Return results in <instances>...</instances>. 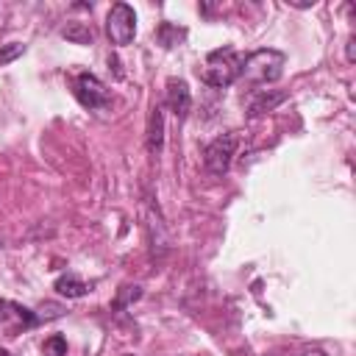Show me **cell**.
Returning a JSON list of instances; mask_svg holds the SVG:
<instances>
[{"label":"cell","mask_w":356,"mask_h":356,"mask_svg":"<svg viewBox=\"0 0 356 356\" xmlns=\"http://www.w3.org/2000/svg\"><path fill=\"white\" fill-rule=\"evenodd\" d=\"M242 64H245L242 53H236L234 47H217L203 58V67H197V75L206 86L225 89L242 78Z\"/></svg>","instance_id":"1"},{"label":"cell","mask_w":356,"mask_h":356,"mask_svg":"<svg viewBox=\"0 0 356 356\" xmlns=\"http://www.w3.org/2000/svg\"><path fill=\"white\" fill-rule=\"evenodd\" d=\"M284 64H286V56L281 50L261 47V50H253L245 56L242 78L250 83H275L284 75Z\"/></svg>","instance_id":"2"},{"label":"cell","mask_w":356,"mask_h":356,"mask_svg":"<svg viewBox=\"0 0 356 356\" xmlns=\"http://www.w3.org/2000/svg\"><path fill=\"white\" fill-rule=\"evenodd\" d=\"M236 145H239V136L234 131L228 134H220L217 139H211L203 150V167L209 175H225L231 161H234V153H236Z\"/></svg>","instance_id":"3"},{"label":"cell","mask_w":356,"mask_h":356,"mask_svg":"<svg viewBox=\"0 0 356 356\" xmlns=\"http://www.w3.org/2000/svg\"><path fill=\"white\" fill-rule=\"evenodd\" d=\"M106 36L111 44L117 47H125L134 42L136 36V14L128 3H114L108 8V17H106Z\"/></svg>","instance_id":"4"},{"label":"cell","mask_w":356,"mask_h":356,"mask_svg":"<svg viewBox=\"0 0 356 356\" xmlns=\"http://www.w3.org/2000/svg\"><path fill=\"white\" fill-rule=\"evenodd\" d=\"M72 92H75L78 103L86 106V108H103V106H108V97H111V95H108V86H106L97 75H92V72L75 75Z\"/></svg>","instance_id":"5"},{"label":"cell","mask_w":356,"mask_h":356,"mask_svg":"<svg viewBox=\"0 0 356 356\" xmlns=\"http://www.w3.org/2000/svg\"><path fill=\"white\" fill-rule=\"evenodd\" d=\"M164 97H167V106L170 111L175 114V120H186L189 108H192V92H189V83L184 78H170L167 81V89H164Z\"/></svg>","instance_id":"6"},{"label":"cell","mask_w":356,"mask_h":356,"mask_svg":"<svg viewBox=\"0 0 356 356\" xmlns=\"http://www.w3.org/2000/svg\"><path fill=\"white\" fill-rule=\"evenodd\" d=\"M286 100V92H281V89H256L253 95H250V103H248V117L250 120H256V117H261L264 111H273L278 103H284Z\"/></svg>","instance_id":"7"},{"label":"cell","mask_w":356,"mask_h":356,"mask_svg":"<svg viewBox=\"0 0 356 356\" xmlns=\"http://www.w3.org/2000/svg\"><path fill=\"white\" fill-rule=\"evenodd\" d=\"M164 147V108L153 106L147 117V150L150 156H159Z\"/></svg>","instance_id":"8"},{"label":"cell","mask_w":356,"mask_h":356,"mask_svg":"<svg viewBox=\"0 0 356 356\" xmlns=\"http://www.w3.org/2000/svg\"><path fill=\"white\" fill-rule=\"evenodd\" d=\"M53 289L61 295V298H83L92 286L89 284H83L75 273H67V275H61V278H56V284H53Z\"/></svg>","instance_id":"9"},{"label":"cell","mask_w":356,"mask_h":356,"mask_svg":"<svg viewBox=\"0 0 356 356\" xmlns=\"http://www.w3.org/2000/svg\"><path fill=\"white\" fill-rule=\"evenodd\" d=\"M61 36H64L67 42H72V44H92V42H95L92 28H89L86 22H75V19L61 28Z\"/></svg>","instance_id":"10"},{"label":"cell","mask_w":356,"mask_h":356,"mask_svg":"<svg viewBox=\"0 0 356 356\" xmlns=\"http://www.w3.org/2000/svg\"><path fill=\"white\" fill-rule=\"evenodd\" d=\"M156 39H159V44L161 47H178L184 39H186V28H178V25H172V22H161L159 25V31H156Z\"/></svg>","instance_id":"11"},{"label":"cell","mask_w":356,"mask_h":356,"mask_svg":"<svg viewBox=\"0 0 356 356\" xmlns=\"http://www.w3.org/2000/svg\"><path fill=\"white\" fill-rule=\"evenodd\" d=\"M36 312V320L39 323H50V320H58V317H64V306L61 303H42L39 309H33Z\"/></svg>","instance_id":"12"},{"label":"cell","mask_w":356,"mask_h":356,"mask_svg":"<svg viewBox=\"0 0 356 356\" xmlns=\"http://www.w3.org/2000/svg\"><path fill=\"white\" fill-rule=\"evenodd\" d=\"M42 350H44V356H67V337H61V334L47 337Z\"/></svg>","instance_id":"13"},{"label":"cell","mask_w":356,"mask_h":356,"mask_svg":"<svg viewBox=\"0 0 356 356\" xmlns=\"http://www.w3.org/2000/svg\"><path fill=\"white\" fill-rule=\"evenodd\" d=\"M139 295H142V289H139V286H122V289H120V298L114 300V309H117V312L128 309L134 300H139Z\"/></svg>","instance_id":"14"},{"label":"cell","mask_w":356,"mask_h":356,"mask_svg":"<svg viewBox=\"0 0 356 356\" xmlns=\"http://www.w3.org/2000/svg\"><path fill=\"white\" fill-rule=\"evenodd\" d=\"M22 53H25V44H22V42H8L6 47H0V67L11 64V61L19 58Z\"/></svg>","instance_id":"15"},{"label":"cell","mask_w":356,"mask_h":356,"mask_svg":"<svg viewBox=\"0 0 356 356\" xmlns=\"http://www.w3.org/2000/svg\"><path fill=\"white\" fill-rule=\"evenodd\" d=\"M11 312H14V303H11V300H3V298H0V323H6V320L11 317Z\"/></svg>","instance_id":"16"},{"label":"cell","mask_w":356,"mask_h":356,"mask_svg":"<svg viewBox=\"0 0 356 356\" xmlns=\"http://www.w3.org/2000/svg\"><path fill=\"white\" fill-rule=\"evenodd\" d=\"M353 44H356V39L350 36V39H348V61H353V58H356V50H353Z\"/></svg>","instance_id":"17"},{"label":"cell","mask_w":356,"mask_h":356,"mask_svg":"<svg viewBox=\"0 0 356 356\" xmlns=\"http://www.w3.org/2000/svg\"><path fill=\"white\" fill-rule=\"evenodd\" d=\"M303 356H325V350H320V348H312V350H306Z\"/></svg>","instance_id":"18"},{"label":"cell","mask_w":356,"mask_h":356,"mask_svg":"<svg viewBox=\"0 0 356 356\" xmlns=\"http://www.w3.org/2000/svg\"><path fill=\"white\" fill-rule=\"evenodd\" d=\"M0 356H11V353H8V350H3V348H0Z\"/></svg>","instance_id":"19"},{"label":"cell","mask_w":356,"mask_h":356,"mask_svg":"<svg viewBox=\"0 0 356 356\" xmlns=\"http://www.w3.org/2000/svg\"><path fill=\"white\" fill-rule=\"evenodd\" d=\"M0 248H3V239H0Z\"/></svg>","instance_id":"20"}]
</instances>
